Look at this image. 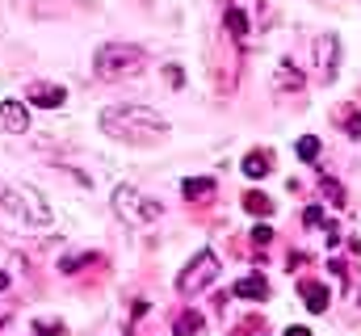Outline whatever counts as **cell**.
Listing matches in <instances>:
<instances>
[{
    "label": "cell",
    "instance_id": "6da1fadb",
    "mask_svg": "<svg viewBox=\"0 0 361 336\" xmlns=\"http://www.w3.org/2000/svg\"><path fill=\"white\" fill-rule=\"evenodd\" d=\"M101 131L122 143H152V139L169 135V122L147 105H109V109H101Z\"/></svg>",
    "mask_w": 361,
    "mask_h": 336
},
{
    "label": "cell",
    "instance_id": "7a4b0ae2",
    "mask_svg": "<svg viewBox=\"0 0 361 336\" xmlns=\"http://www.w3.org/2000/svg\"><path fill=\"white\" fill-rule=\"evenodd\" d=\"M0 206H4L8 215H17L21 223H34V227H47V223L55 219L51 202H47L34 185H8V181H0Z\"/></svg>",
    "mask_w": 361,
    "mask_h": 336
},
{
    "label": "cell",
    "instance_id": "3957f363",
    "mask_svg": "<svg viewBox=\"0 0 361 336\" xmlns=\"http://www.w3.org/2000/svg\"><path fill=\"white\" fill-rule=\"evenodd\" d=\"M92 72H97L101 80L139 76V72H143V47H135V42H109V47H101V51H97Z\"/></svg>",
    "mask_w": 361,
    "mask_h": 336
},
{
    "label": "cell",
    "instance_id": "277c9868",
    "mask_svg": "<svg viewBox=\"0 0 361 336\" xmlns=\"http://www.w3.org/2000/svg\"><path fill=\"white\" fill-rule=\"evenodd\" d=\"M114 210H118L126 223H152V219H160V202L143 198V193L130 189V185H118V189H114Z\"/></svg>",
    "mask_w": 361,
    "mask_h": 336
},
{
    "label": "cell",
    "instance_id": "5b68a950",
    "mask_svg": "<svg viewBox=\"0 0 361 336\" xmlns=\"http://www.w3.org/2000/svg\"><path fill=\"white\" fill-rule=\"evenodd\" d=\"M214 277H219V256L206 248V252H197V256L185 265V273L177 277V290H180V294H197V290H202V286H210Z\"/></svg>",
    "mask_w": 361,
    "mask_h": 336
},
{
    "label": "cell",
    "instance_id": "8992f818",
    "mask_svg": "<svg viewBox=\"0 0 361 336\" xmlns=\"http://www.w3.org/2000/svg\"><path fill=\"white\" fill-rule=\"evenodd\" d=\"M25 101H30V105H38V109H59V105L68 101V88H63V84H47V80H38V84H30Z\"/></svg>",
    "mask_w": 361,
    "mask_h": 336
},
{
    "label": "cell",
    "instance_id": "52a82bcc",
    "mask_svg": "<svg viewBox=\"0 0 361 336\" xmlns=\"http://www.w3.org/2000/svg\"><path fill=\"white\" fill-rule=\"evenodd\" d=\"M0 131L4 135H25L30 131V109L21 101H0Z\"/></svg>",
    "mask_w": 361,
    "mask_h": 336
},
{
    "label": "cell",
    "instance_id": "ba28073f",
    "mask_svg": "<svg viewBox=\"0 0 361 336\" xmlns=\"http://www.w3.org/2000/svg\"><path fill=\"white\" fill-rule=\"evenodd\" d=\"M336 55H341L336 34H324V38L315 42V59H319V76H324V84L336 80Z\"/></svg>",
    "mask_w": 361,
    "mask_h": 336
},
{
    "label": "cell",
    "instance_id": "9c48e42d",
    "mask_svg": "<svg viewBox=\"0 0 361 336\" xmlns=\"http://www.w3.org/2000/svg\"><path fill=\"white\" fill-rule=\"evenodd\" d=\"M298 294H302V303H307V311H315V316H324V311H328V303H332V294H328V286H324V282H311V277H307V282L298 286Z\"/></svg>",
    "mask_w": 361,
    "mask_h": 336
},
{
    "label": "cell",
    "instance_id": "30bf717a",
    "mask_svg": "<svg viewBox=\"0 0 361 336\" xmlns=\"http://www.w3.org/2000/svg\"><path fill=\"white\" fill-rule=\"evenodd\" d=\"M269 164H273V156H269V152H248V156H244V172H248V176H257V181L273 172Z\"/></svg>",
    "mask_w": 361,
    "mask_h": 336
},
{
    "label": "cell",
    "instance_id": "8fae6325",
    "mask_svg": "<svg viewBox=\"0 0 361 336\" xmlns=\"http://www.w3.org/2000/svg\"><path fill=\"white\" fill-rule=\"evenodd\" d=\"M214 189H219V185H214V176H193V181L185 176V185H180V193H185V198H210Z\"/></svg>",
    "mask_w": 361,
    "mask_h": 336
},
{
    "label": "cell",
    "instance_id": "7c38bea8",
    "mask_svg": "<svg viewBox=\"0 0 361 336\" xmlns=\"http://www.w3.org/2000/svg\"><path fill=\"white\" fill-rule=\"evenodd\" d=\"M235 294H240V299H265V294H269V282H265V277H240V282H235Z\"/></svg>",
    "mask_w": 361,
    "mask_h": 336
},
{
    "label": "cell",
    "instance_id": "4fadbf2b",
    "mask_svg": "<svg viewBox=\"0 0 361 336\" xmlns=\"http://www.w3.org/2000/svg\"><path fill=\"white\" fill-rule=\"evenodd\" d=\"M173 332H177V336H193V332H202V316H197V311H180L177 324H173Z\"/></svg>",
    "mask_w": 361,
    "mask_h": 336
},
{
    "label": "cell",
    "instance_id": "5bb4252c",
    "mask_svg": "<svg viewBox=\"0 0 361 336\" xmlns=\"http://www.w3.org/2000/svg\"><path fill=\"white\" fill-rule=\"evenodd\" d=\"M277 88H302V72L286 59L281 68H277Z\"/></svg>",
    "mask_w": 361,
    "mask_h": 336
},
{
    "label": "cell",
    "instance_id": "9a60e30c",
    "mask_svg": "<svg viewBox=\"0 0 361 336\" xmlns=\"http://www.w3.org/2000/svg\"><path fill=\"white\" fill-rule=\"evenodd\" d=\"M223 21H227V30H231L235 38H244V34H248V17H244L240 8H227V17H223Z\"/></svg>",
    "mask_w": 361,
    "mask_h": 336
},
{
    "label": "cell",
    "instance_id": "2e32d148",
    "mask_svg": "<svg viewBox=\"0 0 361 336\" xmlns=\"http://www.w3.org/2000/svg\"><path fill=\"white\" fill-rule=\"evenodd\" d=\"M244 206H248L252 215H273V202L265 193H244Z\"/></svg>",
    "mask_w": 361,
    "mask_h": 336
},
{
    "label": "cell",
    "instance_id": "e0dca14e",
    "mask_svg": "<svg viewBox=\"0 0 361 336\" xmlns=\"http://www.w3.org/2000/svg\"><path fill=\"white\" fill-rule=\"evenodd\" d=\"M319 156V135H302L298 139V160H315Z\"/></svg>",
    "mask_w": 361,
    "mask_h": 336
},
{
    "label": "cell",
    "instance_id": "ac0fdd59",
    "mask_svg": "<svg viewBox=\"0 0 361 336\" xmlns=\"http://www.w3.org/2000/svg\"><path fill=\"white\" fill-rule=\"evenodd\" d=\"M319 189H324V193L332 198V206H345V189H341V185H336L332 176H324V181H319Z\"/></svg>",
    "mask_w": 361,
    "mask_h": 336
},
{
    "label": "cell",
    "instance_id": "d6986e66",
    "mask_svg": "<svg viewBox=\"0 0 361 336\" xmlns=\"http://www.w3.org/2000/svg\"><path fill=\"white\" fill-rule=\"evenodd\" d=\"M341 122H345V131H349L353 139H361V114H353V109H345V114H341Z\"/></svg>",
    "mask_w": 361,
    "mask_h": 336
},
{
    "label": "cell",
    "instance_id": "ffe728a7",
    "mask_svg": "<svg viewBox=\"0 0 361 336\" xmlns=\"http://www.w3.org/2000/svg\"><path fill=\"white\" fill-rule=\"evenodd\" d=\"M34 336H63V324H51V320H38Z\"/></svg>",
    "mask_w": 361,
    "mask_h": 336
},
{
    "label": "cell",
    "instance_id": "44dd1931",
    "mask_svg": "<svg viewBox=\"0 0 361 336\" xmlns=\"http://www.w3.org/2000/svg\"><path fill=\"white\" fill-rule=\"evenodd\" d=\"M302 223H307V227H319V223H324V206H307V210H302Z\"/></svg>",
    "mask_w": 361,
    "mask_h": 336
},
{
    "label": "cell",
    "instance_id": "7402d4cb",
    "mask_svg": "<svg viewBox=\"0 0 361 336\" xmlns=\"http://www.w3.org/2000/svg\"><path fill=\"white\" fill-rule=\"evenodd\" d=\"M324 240H328V244H332V248H336V244H341V232H336V223H328V227H324Z\"/></svg>",
    "mask_w": 361,
    "mask_h": 336
},
{
    "label": "cell",
    "instance_id": "603a6c76",
    "mask_svg": "<svg viewBox=\"0 0 361 336\" xmlns=\"http://www.w3.org/2000/svg\"><path fill=\"white\" fill-rule=\"evenodd\" d=\"M252 240H257V244L265 248V244H269V240H273V232H269V227H257V232H252Z\"/></svg>",
    "mask_w": 361,
    "mask_h": 336
},
{
    "label": "cell",
    "instance_id": "cb8c5ba5",
    "mask_svg": "<svg viewBox=\"0 0 361 336\" xmlns=\"http://www.w3.org/2000/svg\"><path fill=\"white\" fill-rule=\"evenodd\" d=\"M286 336H311V332H307V328H290Z\"/></svg>",
    "mask_w": 361,
    "mask_h": 336
},
{
    "label": "cell",
    "instance_id": "d4e9b609",
    "mask_svg": "<svg viewBox=\"0 0 361 336\" xmlns=\"http://www.w3.org/2000/svg\"><path fill=\"white\" fill-rule=\"evenodd\" d=\"M4 290H8V273H0V294H4Z\"/></svg>",
    "mask_w": 361,
    "mask_h": 336
}]
</instances>
